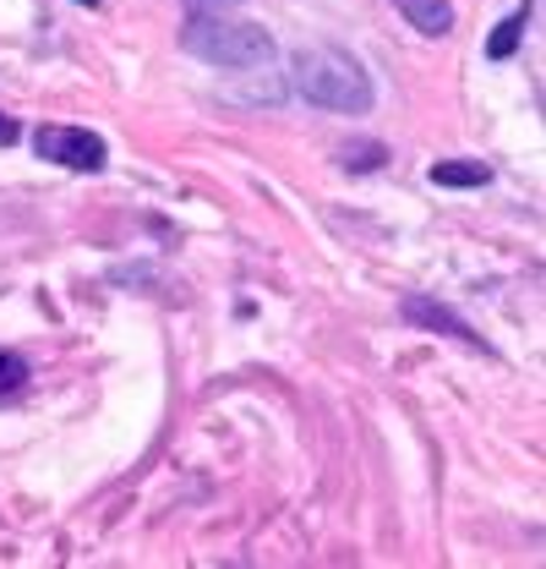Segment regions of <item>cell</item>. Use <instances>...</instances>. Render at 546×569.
<instances>
[{
    "label": "cell",
    "instance_id": "6da1fadb",
    "mask_svg": "<svg viewBox=\"0 0 546 569\" xmlns=\"http://www.w3.org/2000/svg\"><path fill=\"white\" fill-rule=\"evenodd\" d=\"M290 88L317 104V110H334V116H366L372 110V77L366 67L340 50V44H306L295 50L290 61Z\"/></svg>",
    "mask_w": 546,
    "mask_h": 569
},
{
    "label": "cell",
    "instance_id": "7a4b0ae2",
    "mask_svg": "<svg viewBox=\"0 0 546 569\" xmlns=\"http://www.w3.org/2000/svg\"><path fill=\"white\" fill-rule=\"evenodd\" d=\"M181 50L219 71L269 67L279 56V44H273V33L263 22H241V17H224V11H186Z\"/></svg>",
    "mask_w": 546,
    "mask_h": 569
},
{
    "label": "cell",
    "instance_id": "3957f363",
    "mask_svg": "<svg viewBox=\"0 0 546 569\" xmlns=\"http://www.w3.org/2000/svg\"><path fill=\"white\" fill-rule=\"evenodd\" d=\"M33 148H39V159H55V164H67V170H104V159H110V148L99 132H88V127H39L33 132Z\"/></svg>",
    "mask_w": 546,
    "mask_h": 569
},
{
    "label": "cell",
    "instance_id": "277c9868",
    "mask_svg": "<svg viewBox=\"0 0 546 569\" xmlns=\"http://www.w3.org/2000/svg\"><path fill=\"white\" fill-rule=\"evenodd\" d=\"M400 312H405V323H421V329H432V335H454L459 346H471L476 351L481 335L454 312V307H443V301H432V296H405L400 301Z\"/></svg>",
    "mask_w": 546,
    "mask_h": 569
},
{
    "label": "cell",
    "instance_id": "5b68a950",
    "mask_svg": "<svg viewBox=\"0 0 546 569\" xmlns=\"http://www.w3.org/2000/svg\"><path fill=\"white\" fill-rule=\"evenodd\" d=\"M394 6H400V17L410 28L426 33V39H443L454 28V0H394Z\"/></svg>",
    "mask_w": 546,
    "mask_h": 569
},
{
    "label": "cell",
    "instance_id": "8992f818",
    "mask_svg": "<svg viewBox=\"0 0 546 569\" xmlns=\"http://www.w3.org/2000/svg\"><path fill=\"white\" fill-rule=\"evenodd\" d=\"M426 176H432V187H486L492 164H481V159H437Z\"/></svg>",
    "mask_w": 546,
    "mask_h": 569
},
{
    "label": "cell",
    "instance_id": "52a82bcc",
    "mask_svg": "<svg viewBox=\"0 0 546 569\" xmlns=\"http://www.w3.org/2000/svg\"><path fill=\"white\" fill-rule=\"evenodd\" d=\"M525 22H530V6H525V11H514V17H503V22H497V33L486 39V56H492V61H508V56L519 50V39H525Z\"/></svg>",
    "mask_w": 546,
    "mask_h": 569
},
{
    "label": "cell",
    "instance_id": "ba28073f",
    "mask_svg": "<svg viewBox=\"0 0 546 569\" xmlns=\"http://www.w3.org/2000/svg\"><path fill=\"white\" fill-rule=\"evenodd\" d=\"M383 159H388V148L383 142H350L340 153L344 170H355V176H366V170H383Z\"/></svg>",
    "mask_w": 546,
    "mask_h": 569
},
{
    "label": "cell",
    "instance_id": "9c48e42d",
    "mask_svg": "<svg viewBox=\"0 0 546 569\" xmlns=\"http://www.w3.org/2000/svg\"><path fill=\"white\" fill-rule=\"evenodd\" d=\"M28 389V361L17 351H0V400H17Z\"/></svg>",
    "mask_w": 546,
    "mask_h": 569
},
{
    "label": "cell",
    "instance_id": "30bf717a",
    "mask_svg": "<svg viewBox=\"0 0 546 569\" xmlns=\"http://www.w3.org/2000/svg\"><path fill=\"white\" fill-rule=\"evenodd\" d=\"M230 6H241V0H186V11H230Z\"/></svg>",
    "mask_w": 546,
    "mask_h": 569
},
{
    "label": "cell",
    "instance_id": "8fae6325",
    "mask_svg": "<svg viewBox=\"0 0 546 569\" xmlns=\"http://www.w3.org/2000/svg\"><path fill=\"white\" fill-rule=\"evenodd\" d=\"M6 142H17V121H11V116H0V148H6Z\"/></svg>",
    "mask_w": 546,
    "mask_h": 569
},
{
    "label": "cell",
    "instance_id": "7c38bea8",
    "mask_svg": "<svg viewBox=\"0 0 546 569\" xmlns=\"http://www.w3.org/2000/svg\"><path fill=\"white\" fill-rule=\"evenodd\" d=\"M88 6H93V0H88Z\"/></svg>",
    "mask_w": 546,
    "mask_h": 569
}]
</instances>
